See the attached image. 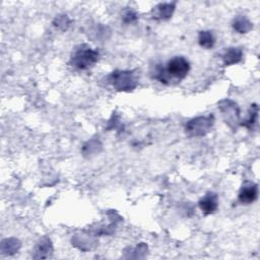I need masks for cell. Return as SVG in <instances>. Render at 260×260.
<instances>
[{
	"label": "cell",
	"instance_id": "15",
	"mask_svg": "<svg viewBox=\"0 0 260 260\" xmlns=\"http://www.w3.org/2000/svg\"><path fill=\"white\" fill-rule=\"evenodd\" d=\"M52 23L57 29L65 31L69 28V26L71 24V19L66 14H58L55 16Z\"/></svg>",
	"mask_w": 260,
	"mask_h": 260
},
{
	"label": "cell",
	"instance_id": "10",
	"mask_svg": "<svg viewBox=\"0 0 260 260\" xmlns=\"http://www.w3.org/2000/svg\"><path fill=\"white\" fill-rule=\"evenodd\" d=\"M53 252V245L49 238L44 237L40 240V242L37 244L35 249L34 258H48L52 255Z\"/></svg>",
	"mask_w": 260,
	"mask_h": 260
},
{
	"label": "cell",
	"instance_id": "2",
	"mask_svg": "<svg viewBox=\"0 0 260 260\" xmlns=\"http://www.w3.org/2000/svg\"><path fill=\"white\" fill-rule=\"evenodd\" d=\"M100 52L91 48L87 44H80L76 46L71 55L69 64L77 70H89L99 62Z\"/></svg>",
	"mask_w": 260,
	"mask_h": 260
},
{
	"label": "cell",
	"instance_id": "8",
	"mask_svg": "<svg viewBox=\"0 0 260 260\" xmlns=\"http://www.w3.org/2000/svg\"><path fill=\"white\" fill-rule=\"evenodd\" d=\"M198 207L205 215L214 213L218 208V195L212 191L206 192L198 201Z\"/></svg>",
	"mask_w": 260,
	"mask_h": 260
},
{
	"label": "cell",
	"instance_id": "3",
	"mask_svg": "<svg viewBox=\"0 0 260 260\" xmlns=\"http://www.w3.org/2000/svg\"><path fill=\"white\" fill-rule=\"evenodd\" d=\"M137 70H120L116 69L107 76V81L117 91H133L139 83Z\"/></svg>",
	"mask_w": 260,
	"mask_h": 260
},
{
	"label": "cell",
	"instance_id": "5",
	"mask_svg": "<svg viewBox=\"0 0 260 260\" xmlns=\"http://www.w3.org/2000/svg\"><path fill=\"white\" fill-rule=\"evenodd\" d=\"M218 109L222 114L224 122L233 130H236L240 124V109L238 105L229 99L222 100L218 103Z\"/></svg>",
	"mask_w": 260,
	"mask_h": 260
},
{
	"label": "cell",
	"instance_id": "1",
	"mask_svg": "<svg viewBox=\"0 0 260 260\" xmlns=\"http://www.w3.org/2000/svg\"><path fill=\"white\" fill-rule=\"evenodd\" d=\"M190 62L184 56H174L166 63L151 65L149 73L152 79L165 85H173L185 79L190 71Z\"/></svg>",
	"mask_w": 260,
	"mask_h": 260
},
{
	"label": "cell",
	"instance_id": "13",
	"mask_svg": "<svg viewBox=\"0 0 260 260\" xmlns=\"http://www.w3.org/2000/svg\"><path fill=\"white\" fill-rule=\"evenodd\" d=\"M198 44L206 50L213 48L215 44L214 34L211 30H200L198 32Z\"/></svg>",
	"mask_w": 260,
	"mask_h": 260
},
{
	"label": "cell",
	"instance_id": "12",
	"mask_svg": "<svg viewBox=\"0 0 260 260\" xmlns=\"http://www.w3.org/2000/svg\"><path fill=\"white\" fill-rule=\"evenodd\" d=\"M21 244L20 242L15 238H8L1 242V252L3 255H12L16 253Z\"/></svg>",
	"mask_w": 260,
	"mask_h": 260
},
{
	"label": "cell",
	"instance_id": "16",
	"mask_svg": "<svg viewBox=\"0 0 260 260\" xmlns=\"http://www.w3.org/2000/svg\"><path fill=\"white\" fill-rule=\"evenodd\" d=\"M137 19H138V14L136 13L135 10H133L129 7L124 9L121 14V20L125 24H131V23L135 22Z\"/></svg>",
	"mask_w": 260,
	"mask_h": 260
},
{
	"label": "cell",
	"instance_id": "11",
	"mask_svg": "<svg viewBox=\"0 0 260 260\" xmlns=\"http://www.w3.org/2000/svg\"><path fill=\"white\" fill-rule=\"evenodd\" d=\"M232 26L235 31L244 35L248 34L253 28V22L245 15H238L234 18L232 22Z\"/></svg>",
	"mask_w": 260,
	"mask_h": 260
},
{
	"label": "cell",
	"instance_id": "14",
	"mask_svg": "<svg viewBox=\"0 0 260 260\" xmlns=\"http://www.w3.org/2000/svg\"><path fill=\"white\" fill-rule=\"evenodd\" d=\"M257 120H258V106L257 104H253L250 107L248 118L243 123H241V125L246 127L248 130H254L255 126L257 125Z\"/></svg>",
	"mask_w": 260,
	"mask_h": 260
},
{
	"label": "cell",
	"instance_id": "17",
	"mask_svg": "<svg viewBox=\"0 0 260 260\" xmlns=\"http://www.w3.org/2000/svg\"><path fill=\"white\" fill-rule=\"evenodd\" d=\"M101 148H102V144L100 143V141L92 139L90 141H87L83 145L82 151L86 155V154H91L93 152H99V149H101Z\"/></svg>",
	"mask_w": 260,
	"mask_h": 260
},
{
	"label": "cell",
	"instance_id": "6",
	"mask_svg": "<svg viewBox=\"0 0 260 260\" xmlns=\"http://www.w3.org/2000/svg\"><path fill=\"white\" fill-rule=\"evenodd\" d=\"M258 197V185L252 181H245L240 188L238 200L240 203L252 204Z\"/></svg>",
	"mask_w": 260,
	"mask_h": 260
},
{
	"label": "cell",
	"instance_id": "4",
	"mask_svg": "<svg viewBox=\"0 0 260 260\" xmlns=\"http://www.w3.org/2000/svg\"><path fill=\"white\" fill-rule=\"evenodd\" d=\"M214 124V116H198L189 120L185 125V133L189 137H202L206 135Z\"/></svg>",
	"mask_w": 260,
	"mask_h": 260
},
{
	"label": "cell",
	"instance_id": "9",
	"mask_svg": "<svg viewBox=\"0 0 260 260\" xmlns=\"http://www.w3.org/2000/svg\"><path fill=\"white\" fill-rule=\"evenodd\" d=\"M243 59V50L240 47H230L224 50L221 55V60L224 66L238 64Z\"/></svg>",
	"mask_w": 260,
	"mask_h": 260
},
{
	"label": "cell",
	"instance_id": "7",
	"mask_svg": "<svg viewBox=\"0 0 260 260\" xmlns=\"http://www.w3.org/2000/svg\"><path fill=\"white\" fill-rule=\"evenodd\" d=\"M176 9V2H164L156 4L151 9V18L155 20H169Z\"/></svg>",
	"mask_w": 260,
	"mask_h": 260
}]
</instances>
